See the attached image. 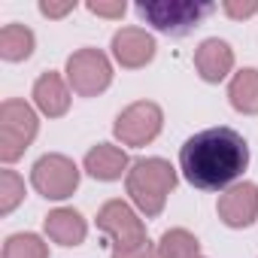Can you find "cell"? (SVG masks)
<instances>
[{"mask_svg": "<svg viewBox=\"0 0 258 258\" xmlns=\"http://www.w3.org/2000/svg\"><path fill=\"white\" fill-rule=\"evenodd\" d=\"M161 124H164L161 106L152 100H137L115 115L112 134L121 140V146H146L161 134Z\"/></svg>", "mask_w": 258, "mask_h": 258, "instance_id": "6", "label": "cell"}, {"mask_svg": "<svg viewBox=\"0 0 258 258\" xmlns=\"http://www.w3.org/2000/svg\"><path fill=\"white\" fill-rule=\"evenodd\" d=\"M158 255L161 258H201V243L191 231L170 228L158 240Z\"/></svg>", "mask_w": 258, "mask_h": 258, "instance_id": "17", "label": "cell"}, {"mask_svg": "<svg viewBox=\"0 0 258 258\" xmlns=\"http://www.w3.org/2000/svg\"><path fill=\"white\" fill-rule=\"evenodd\" d=\"M73 10H76V0H67V4H52V0H43V4H40V13L46 19H64Z\"/></svg>", "mask_w": 258, "mask_h": 258, "instance_id": "23", "label": "cell"}, {"mask_svg": "<svg viewBox=\"0 0 258 258\" xmlns=\"http://www.w3.org/2000/svg\"><path fill=\"white\" fill-rule=\"evenodd\" d=\"M34 103L43 115L49 118H61L70 109V85L67 79H61V73H43L34 82Z\"/></svg>", "mask_w": 258, "mask_h": 258, "instance_id": "13", "label": "cell"}, {"mask_svg": "<svg viewBox=\"0 0 258 258\" xmlns=\"http://www.w3.org/2000/svg\"><path fill=\"white\" fill-rule=\"evenodd\" d=\"M124 185L143 216H161L170 191L176 188V170L164 158H140L127 170Z\"/></svg>", "mask_w": 258, "mask_h": 258, "instance_id": "2", "label": "cell"}, {"mask_svg": "<svg viewBox=\"0 0 258 258\" xmlns=\"http://www.w3.org/2000/svg\"><path fill=\"white\" fill-rule=\"evenodd\" d=\"M4 258H49V246L37 234H13L4 243Z\"/></svg>", "mask_w": 258, "mask_h": 258, "instance_id": "18", "label": "cell"}, {"mask_svg": "<svg viewBox=\"0 0 258 258\" xmlns=\"http://www.w3.org/2000/svg\"><path fill=\"white\" fill-rule=\"evenodd\" d=\"M201 258H204V255H201Z\"/></svg>", "mask_w": 258, "mask_h": 258, "instance_id": "24", "label": "cell"}, {"mask_svg": "<svg viewBox=\"0 0 258 258\" xmlns=\"http://www.w3.org/2000/svg\"><path fill=\"white\" fill-rule=\"evenodd\" d=\"M85 173L100 179V182H115L121 179V173L127 176V170H131V161H127V152L112 146V143H97L85 152V161H82Z\"/></svg>", "mask_w": 258, "mask_h": 258, "instance_id": "11", "label": "cell"}, {"mask_svg": "<svg viewBox=\"0 0 258 258\" xmlns=\"http://www.w3.org/2000/svg\"><path fill=\"white\" fill-rule=\"evenodd\" d=\"M67 85L79 97H97L112 82V64L100 49H79L67 58Z\"/></svg>", "mask_w": 258, "mask_h": 258, "instance_id": "5", "label": "cell"}, {"mask_svg": "<svg viewBox=\"0 0 258 258\" xmlns=\"http://www.w3.org/2000/svg\"><path fill=\"white\" fill-rule=\"evenodd\" d=\"M37 112L31 109V103L10 97L0 103V161L13 164L25 155V149L34 143L37 137Z\"/></svg>", "mask_w": 258, "mask_h": 258, "instance_id": "4", "label": "cell"}, {"mask_svg": "<svg viewBox=\"0 0 258 258\" xmlns=\"http://www.w3.org/2000/svg\"><path fill=\"white\" fill-rule=\"evenodd\" d=\"M97 228L112 240L115 249H134L146 243V225L137 216L134 207H127L124 201H106L97 210Z\"/></svg>", "mask_w": 258, "mask_h": 258, "instance_id": "8", "label": "cell"}, {"mask_svg": "<svg viewBox=\"0 0 258 258\" xmlns=\"http://www.w3.org/2000/svg\"><path fill=\"white\" fill-rule=\"evenodd\" d=\"M25 201V179L16 170H0V216H10Z\"/></svg>", "mask_w": 258, "mask_h": 258, "instance_id": "19", "label": "cell"}, {"mask_svg": "<svg viewBox=\"0 0 258 258\" xmlns=\"http://www.w3.org/2000/svg\"><path fill=\"white\" fill-rule=\"evenodd\" d=\"M34 46H37V37L31 28L25 25H4V31H0V58L4 61H28L34 55Z\"/></svg>", "mask_w": 258, "mask_h": 258, "instance_id": "16", "label": "cell"}, {"mask_svg": "<svg viewBox=\"0 0 258 258\" xmlns=\"http://www.w3.org/2000/svg\"><path fill=\"white\" fill-rule=\"evenodd\" d=\"M219 219L228 228H249L258 219V185L255 182H234L219 198Z\"/></svg>", "mask_w": 258, "mask_h": 258, "instance_id": "9", "label": "cell"}, {"mask_svg": "<svg viewBox=\"0 0 258 258\" xmlns=\"http://www.w3.org/2000/svg\"><path fill=\"white\" fill-rule=\"evenodd\" d=\"M112 58L127 70H140L155 58V37L143 28H121L112 37Z\"/></svg>", "mask_w": 258, "mask_h": 258, "instance_id": "10", "label": "cell"}, {"mask_svg": "<svg viewBox=\"0 0 258 258\" xmlns=\"http://www.w3.org/2000/svg\"><path fill=\"white\" fill-rule=\"evenodd\" d=\"M249 167V146L234 127H207L188 137L179 149V170L188 185L201 191L231 188Z\"/></svg>", "mask_w": 258, "mask_h": 258, "instance_id": "1", "label": "cell"}, {"mask_svg": "<svg viewBox=\"0 0 258 258\" xmlns=\"http://www.w3.org/2000/svg\"><path fill=\"white\" fill-rule=\"evenodd\" d=\"M228 100L237 112L258 115V70L255 67H246V70L234 73V79L228 85Z\"/></svg>", "mask_w": 258, "mask_h": 258, "instance_id": "15", "label": "cell"}, {"mask_svg": "<svg viewBox=\"0 0 258 258\" xmlns=\"http://www.w3.org/2000/svg\"><path fill=\"white\" fill-rule=\"evenodd\" d=\"M43 228H46L49 240H55V243H61V246H79V243L85 240V234H88V225H85L82 213H76L73 207H58V210H52V213L46 216Z\"/></svg>", "mask_w": 258, "mask_h": 258, "instance_id": "14", "label": "cell"}, {"mask_svg": "<svg viewBox=\"0 0 258 258\" xmlns=\"http://www.w3.org/2000/svg\"><path fill=\"white\" fill-rule=\"evenodd\" d=\"M216 13V4H191V0H152V4H137V16L152 25L161 34L185 37L195 31L207 16Z\"/></svg>", "mask_w": 258, "mask_h": 258, "instance_id": "3", "label": "cell"}, {"mask_svg": "<svg viewBox=\"0 0 258 258\" xmlns=\"http://www.w3.org/2000/svg\"><path fill=\"white\" fill-rule=\"evenodd\" d=\"M112 258H161V255H158V246H152L146 240L134 249H112Z\"/></svg>", "mask_w": 258, "mask_h": 258, "instance_id": "22", "label": "cell"}, {"mask_svg": "<svg viewBox=\"0 0 258 258\" xmlns=\"http://www.w3.org/2000/svg\"><path fill=\"white\" fill-rule=\"evenodd\" d=\"M195 67L201 73L204 82H222L231 70H234V49L219 40V37H210L198 46L195 52Z\"/></svg>", "mask_w": 258, "mask_h": 258, "instance_id": "12", "label": "cell"}, {"mask_svg": "<svg viewBox=\"0 0 258 258\" xmlns=\"http://www.w3.org/2000/svg\"><path fill=\"white\" fill-rule=\"evenodd\" d=\"M222 13L231 16V19H249V16L258 13V4H255V0H246V4H240V0H225Z\"/></svg>", "mask_w": 258, "mask_h": 258, "instance_id": "21", "label": "cell"}, {"mask_svg": "<svg viewBox=\"0 0 258 258\" xmlns=\"http://www.w3.org/2000/svg\"><path fill=\"white\" fill-rule=\"evenodd\" d=\"M31 185L46 201H64L79 188V167L67 155L49 152L31 167Z\"/></svg>", "mask_w": 258, "mask_h": 258, "instance_id": "7", "label": "cell"}, {"mask_svg": "<svg viewBox=\"0 0 258 258\" xmlns=\"http://www.w3.org/2000/svg\"><path fill=\"white\" fill-rule=\"evenodd\" d=\"M88 13L103 16V19H121L127 13V4H124V0H91Z\"/></svg>", "mask_w": 258, "mask_h": 258, "instance_id": "20", "label": "cell"}]
</instances>
